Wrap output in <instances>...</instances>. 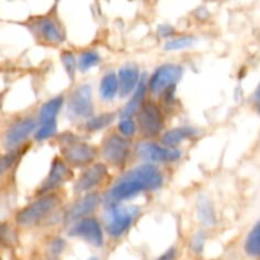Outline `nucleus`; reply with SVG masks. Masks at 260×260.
<instances>
[{
    "label": "nucleus",
    "instance_id": "6e6552de",
    "mask_svg": "<svg viewBox=\"0 0 260 260\" xmlns=\"http://www.w3.org/2000/svg\"><path fill=\"white\" fill-rule=\"evenodd\" d=\"M29 28L33 35L38 40H42L43 42L57 45V43L62 42L63 38H65V33H63L61 24L50 15L32 20Z\"/></svg>",
    "mask_w": 260,
    "mask_h": 260
},
{
    "label": "nucleus",
    "instance_id": "a878e982",
    "mask_svg": "<svg viewBox=\"0 0 260 260\" xmlns=\"http://www.w3.org/2000/svg\"><path fill=\"white\" fill-rule=\"evenodd\" d=\"M61 61H62V65L63 68H65L66 73H68L69 78L73 81L74 79H75L76 66H78L75 56H74V53L70 52V51H65V52L61 55Z\"/></svg>",
    "mask_w": 260,
    "mask_h": 260
},
{
    "label": "nucleus",
    "instance_id": "473e14b6",
    "mask_svg": "<svg viewBox=\"0 0 260 260\" xmlns=\"http://www.w3.org/2000/svg\"><path fill=\"white\" fill-rule=\"evenodd\" d=\"M254 104H255V108L260 112V83L256 88L255 93H254Z\"/></svg>",
    "mask_w": 260,
    "mask_h": 260
},
{
    "label": "nucleus",
    "instance_id": "bb28decb",
    "mask_svg": "<svg viewBox=\"0 0 260 260\" xmlns=\"http://www.w3.org/2000/svg\"><path fill=\"white\" fill-rule=\"evenodd\" d=\"M57 131V123L56 122H50V123L41 124L35 132V139L37 141H43V140L48 139V137L53 136Z\"/></svg>",
    "mask_w": 260,
    "mask_h": 260
},
{
    "label": "nucleus",
    "instance_id": "aec40b11",
    "mask_svg": "<svg viewBox=\"0 0 260 260\" xmlns=\"http://www.w3.org/2000/svg\"><path fill=\"white\" fill-rule=\"evenodd\" d=\"M145 91H146V83L145 80L142 79V81H140L139 86L137 89L135 90V93L132 94V98L131 101L127 103V106L124 107V109L122 111V119L123 118H131L132 114H135L136 112H139L142 107V101H144V96H145Z\"/></svg>",
    "mask_w": 260,
    "mask_h": 260
},
{
    "label": "nucleus",
    "instance_id": "a211bd4d",
    "mask_svg": "<svg viewBox=\"0 0 260 260\" xmlns=\"http://www.w3.org/2000/svg\"><path fill=\"white\" fill-rule=\"evenodd\" d=\"M62 104L63 96H56V98H52L48 102H46L41 107L40 114H38V123H40V126L41 124L50 123V122H56V117H57Z\"/></svg>",
    "mask_w": 260,
    "mask_h": 260
},
{
    "label": "nucleus",
    "instance_id": "2f4dec72",
    "mask_svg": "<svg viewBox=\"0 0 260 260\" xmlns=\"http://www.w3.org/2000/svg\"><path fill=\"white\" fill-rule=\"evenodd\" d=\"M175 255H177V250L175 248H170L169 250L165 251L161 256H159L156 260H174Z\"/></svg>",
    "mask_w": 260,
    "mask_h": 260
},
{
    "label": "nucleus",
    "instance_id": "0eeeda50",
    "mask_svg": "<svg viewBox=\"0 0 260 260\" xmlns=\"http://www.w3.org/2000/svg\"><path fill=\"white\" fill-rule=\"evenodd\" d=\"M129 155V142L121 135H111L102 146V156L113 167H122Z\"/></svg>",
    "mask_w": 260,
    "mask_h": 260
},
{
    "label": "nucleus",
    "instance_id": "dca6fc26",
    "mask_svg": "<svg viewBox=\"0 0 260 260\" xmlns=\"http://www.w3.org/2000/svg\"><path fill=\"white\" fill-rule=\"evenodd\" d=\"M140 71L135 63H128L123 68L119 69L118 80H119V95L121 98L131 95L139 86Z\"/></svg>",
    "mask_w": 260,
    "mask_h": 260
},
{
    "label": "nucleus",
    "instance_id": "9b49d317",
    "mask_svg": "<svg viewBox=\"0 0 260 260\" xmlns=\"http://www.w3.org/2000/svg\"><path fill=\"white\" fill-rule=\"evenodd\" d=\"M70 235L81 238L95 248H101L104 243L101 223L93 217L83 218V220L74 223L73 228L70 229Z\"/></svg>",
    "mask_w": 260,
    "mask_h": 260
},
{
    "label": "nucleus",
    "instance_id": "f3484780",
    "mask_svg": "<svg viewBox=\"0 0 260 260\" xmlns=\"http://www.w3.org/2000/svg\"><path fill=\"white\" fill-rule=\"evenodd\" d=\"M196 135H197V129L193 128V127H177V128H173L170 131L165 132L161 137V142L164 146L170 147V149H175L180 142L190 139V137L196 136Z\"/></svg>",
    "mask_w": 260,
    "mask_h": 260
},
{
    "label": "nucleus",
    "instance_id": "5701e85b",
    "mask_svg": "<svg viewBox=\"0 0 260 260\" xmlns=\"http://www.w3.org/2000/svg\"><path fill=\"white\" fill-rule=\"evenodd\" d=\"M99 62H101V56H99V53L94 50H86L79 57L78 66L80 69V71L85 73L89 69L98 65Z\"/></svg>",
    "mask_w": 260,
    "mask_h": 260
},
{
    "label": "nucleus",
    "instance_id": "423d86ee",
    "mask_svg": "<svg viewBox=\"0 0 260 260\" xmlns=\"http://www.w3.org/2000/svg\"><path fill=\"white\" fill-rule=\"evenodd\" d=\"M136 154L140 159L149 162H172L177 161L182 152L151 141H141L137 144Z\"/></svg>",
    "mask_w": 260,
    "mask_h": 260
},
{
    "label": "nucleus",
    "instance_id": "9d476101",
    "mask_svg": "<svg viewBox=\"0 0 260 260\" xmlns=\"http://www.w3.org/2000/svg\"><path fill=\"white\" fill-rule=\"evenodd\" d=\"M93 111L91 86L89 84H83L71 94L68 103V112L74 118H86L93 114Z\"/></svg>",
    "mask_w": 260,
    "mask_h": 260
},
{
    "label": "nucleus",
    "instance_id": "7ed1b4c3",
    "mask_svg": "<svg viewBox=\"0 0 260 260\" xmlns=\"http://www.w3.org/2000/svg\"><path fill=\"white\" fill-rule=\"evenodd\" d=\"M139 215L140 208L136 206H111L106 213V230L108 235L112 238L122 236Z\"/></svg>",
    "mask_w": 260,
    "mask_h": 260
},
{
    "label": "nucleus",
    "instance_id": "f03ea898",
    "mask_svg": "<svg viewBox=\"0 0 260 260\" xmlns=\"http://www.w3.org/2000/svg\"><path fill=\"white\" fill-rule=\"evenodd\" d=\"M58 202H60V200L56 194L43 196L23 210H20L17 213L15 221H17L18 225L25 226V228L37 225L56 210Z\"/></svg>",
    "mask_w": 260,
    "mask_h": 260
},
{
    "label": "nucleus",
    "instance_id": "f8f14e48",
    "mask_svg": "<svg viewBox=\"0 0 260 260\" xmlns=\"http://www.w3.org/2000/svg\"><path fill=\"white\" fill-rule=\"evenodd\" d=\"M107 175H108V169H107L106 164L96 162V164L90 165L78 178L75 185H74V190L76 193L88 192L101 184L106 179Z\"/></svg>",
    "mask_w": 260,
    "mask_h": 260
},
{
    "label": "nucleus",
    "instance_id": "4be33fe9",
    "mask_svg": "<svg viewBox=\"0 0 260 260\" xmlns=\"http://www.w3.org/2000/svg\"><path fill=\"white\" fill-rule=\"evenodd\" d=\"M198 217H200V220L202 221L205 225L207 226L215 225L216 222L215 210H213L210 201L202 198V200L198 202Z\"/></svg>",
    "mask_w": 260,
    "mask_h": 260
},
{
    "label": "nucleus",
    "instance_id": "7c9ffc66",
    "mask_svg": "<svg viewBox=\"0 0 260 260\" xmlns=\"http://www.w3.org/2000/svg\"><path fill=\"white\" fill-rule=\"evenodd\" d=\"M15 160V155L14 154H8L5 155V156H3V160H2V173H4L5 170L8 169V168L10 167V165L13 164V161Z\"/></svg>",
    "mask_w": 260,
    "mask_h": 260
},
{
    "label": "nucleus",
    "instance_id": "1a4fd4ad",
    "mask_svg": "<svg viewBox=\"0 0 260 260\" xmlns=\"http://www.w3.org/2000/svg\"><path fill=\"white\" fill-rule=\"evenodd\" d=\"M61 155L74 167H84L95 159L96 150L91 145L80 141H66L61 147Z\"/></svg>",
    "mask_w": 260,
    "mask_h": 260
},
{
    "label": "nucleus",
    "instance_id": "b1692460",
    "mask_svg": "<svg viewBox=\"0 0 260 260\" xmlns=\"http://www.w3.org/2000/svg\"><path fill=\"white\" fill-rule=\"evenodd\" d=\"M114 117H116L114 113H103L99 114V116L93 117V118H90L86 122V129L94 132L106 128L107 126H109V124L113 122Z\"/></svg>",
    "mask_w": 260,
    "mask_h": 260
},
{
    "label": "nucleus",
    "instance_id": "393cba45",
    "mask_svg": "<svg viewBox=\"0 0 260 260\" xmlns=\"http://www.w3.org/2000/svg\"><path fill=\"white\" fill-rule=\"evenodd\" d=\"M194 42V37L192 36H182V37L173 38L165 43V50L167 51H178L188 48Z\"/></svg>",
    "mask_w": 260,
    "mask_h": 260
},
{
    "label": "nucleus",
    "instance_id": "72a5a7b5",
    "mask_svg": "<svg viewBox=\"0 0 260 260\" xmlns=\"http://www.w3.org/2000/svg\"><path fill=\"white\" fill-rule=\"evenodd\" d=\"M89 260H98V259H96V258H90Z\"/></svg>",
    "mask_w": 260,
    "mask_h": 260
},
{
    "label": "nucleus",
    "instance_id": "39448f33",
    "mask_svg": "<svg viewBox=\"0 0 260 260\" xmlns=\"http://www.w3.org/2000/svg\"><path fill=\"white\" fill-rule=\"evenodd\" d=\"M141 134L146 137H155L164 127V116L161 109L154 102H145L137 114Z\"/></svg>",
    "mask_w": 260,
    "mask_h": 260
},
{
    "label": "nucleus",
    "instance_id": "c85d7f7f",
    "mask_svg": "<svg viewBox=\"0 0 260 260\" xmlns=\"http://www.w3.org/2000/svg\"><path fill=\"white\" fill-rule=\"evenodd\" d=\"M205 239H206V235H205V233H202V231H200V233L196 234L192 239L193 250L197 251V253H201V250L203 249V245H205Z\"/></svg>",
    "mask_w": 260,
    "mask_h": 260
},
{
    "label": "nucleus",
    "instance_id": "412c9836",
    "mask_svg": "<svg viewBox=\"0 0 260 260\" xmlns=\"http://www.w3.org/2000/svg\"><path fill=\"white\" fill-rule=\"evenodd\" d=\"M245 251L253 258H260V221L251 229L246 238Z\"/></svg>",
    "mask_w": 260,
    "mask_h": 260
},
{
    "label": "nucleus",
    "instance_id": "ddd939ff",
    "mask_svg": "<svg viewBox=\"0 0 260 260\" xmlns=\"http://www.w3.org/2000/svg\"><path fill=\"white\" fill-rule=\"evenodd\" d=\"M36 121L33 118H23L13 123L4 136V145L8 149H14L28 139L32 132H36Z\"/></svg>",
    "mask_w": 260,
    "mask_h": 260
},
{
    "label": "nucleus",
    "instance_id": "2eb2a0df",
    "mask_svg": "<svg viewBox=\"0 0 260 260\" xmlns=\"http://www.w3.org/2000/svg\"><path fill=\"white\" fill-rule=\"evenodd\" d=\"M73 177V173L68 168V165L62 161L61 159H55L51 167L50 173H48L47 178L43 180L42 185H41L40 190L42 193H47L50 190L55 189V188L62 185L66 180H69Z\"/></svg>",
    "mask_w": 260,
    "mask_h": 260
},
{
    "label": "nucleus",
    "instance_id": "cd10ccee",
    "mask_svg": "<svg viewBox=\"0 0 260 260\" xmlns=\"http://www.w3.org/2000/svg\"><path fill=\"white\" fill-rule=\"evenodd\" d=\"M118 129L123 137L134 136L136 132V124L132 121V118H123L118 123Z\"/></svg>",
    "mask_w": 260,
    "mask_h": 260
},
{
    "label": "nucleus",
    "instance_id": "4468645a",
    "mask_svg": "<svg viewBox=\"0 0 260 260\" xmlns=\"http://www.w3.org/2000/svg\"><path fill=\"white\" fill-rule=\"evenodd\" d=\"M101 203V196L95 192L88 193L84 196L80 201L75 203L73 207L70 208L68 213H66V222H75V221H80L83 218H86L85 216L90 215L91 212L96 210V207Z\"/></svg>",
    "mask_w": 260,
    "mask_h": 260
},
{
    "label": "nucleus",
    "instance_id": "f257e3e1",
    "mask_svg": "<svg viewBox=\"0 0 260 260\" xmlns=\"http://www.w3.org/2000/svg\"><path fill=\"white\" fill-rule=\"evenodd\" d=\"M162 185V175L155 165L142 164L122 175L106 196L107 205H118L141 192L159 189Z\"/></svg>",
    "mask_w": 260,
    "mask_h": 260
},
{
    "label": "nucleus",
    "instance_id": "6ab92c4d",
    "mask_svg": "<svg viewBox=\"0 0 260 260\" xmlns=\"http://www.w3.org/2000/svg\"><path fill=\"white\" fill-rule=\"evenodd\" d=\"M119 93V80L118 75L113 71H109L103 79L101 80V86H99V94L104 101H112L114 96Z\"/></svg>",
    "mask_w": 260,
    "mask_h": 260
},
{
    "label": "nucleus",
    "instance_id": "20e7f679",
    "mask_svg": "<svg viewBox=\"0 0 260 260\" xmlns=\"http://www.w3.org/2000/svg\"><path fill=\"white\" fill-rule=\"evenodd\" d=\"M183 68L177 63H165L159 66L149 80V89L154 95H162L172 90L183 76Z\"/></svg>",
    "mask_w": 260,
    "mask_h": 260
},
{
    "label": "nucleus",
    "instance_id": "c756f323",
    "mask_svg": "<svg viewBox=\"0 0 260 260\" xmlns=\"http://www.w3.org/2000/svg\"><path fill=\"white\" fill-rule=\"evenodd\" d=\"M157 33H159L160 37H162V38L169 37V36H172L173 33H174V28L169 24H162L157 28Z\"/></svg>",
    "mask_w": 260,
    "mask_h": 260
}]
</instances>
